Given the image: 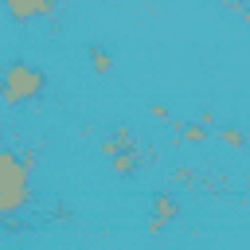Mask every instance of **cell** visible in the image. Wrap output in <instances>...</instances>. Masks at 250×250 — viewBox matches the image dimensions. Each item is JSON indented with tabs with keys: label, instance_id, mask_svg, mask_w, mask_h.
<instances>
[{
	"label": "cell",
	"instance_id": "277c9868",
	"mask_svg": "<svg viewBox=\"0 0 250 250\" xmlns=\"http://www.w3.org/2000/svg\"><path fill=\"white\" fill-rule=\"evenodd\" d=\"M180 211H184V207H180V199H176L172 191H156V195H152V230H160L164 223H176Z\"/></svg>",
	"mask_w": 250,
	"mask_h": 250
},
{
	"label": "cell",
	"instance_id": "8992f818",
	"mask_svg": "<svg viewBox=\"0 0 250 250\" xmlns=\"http://www.w3.org/2000/svg\"><path fill=\"white\" fill-rule=\"evenodd\" d=\"M90 66H94L98 74H109V70H113V55H109L105 47H90Z\"/></svg>",
	"mask_w": 250,
	"mask_h": 250
},
{
	"label": "cell",
	"instance_id": "7a4b0ae2",
	"mask_svg": "<svg viewBox=\"0 0 250 250\" xmlns=\"http://www.w3.org/2000/svg\"><path fill=\"white\" fill-rule=\"evenodd\" d=\"M47 94V74L35 66V62H23V59H12L4 66V102L8 105H20V102H35Z\"/></svg>",
	"mask_w": 250,
	"mask_h": 250
},
{
	"label": "cell",
	"instance_id": "52a82bcc",
	"mask_svg": "<svg viewBox=\"0 0 250 250\" xmlns=\"http://www.w3.org/2000/svg\"><path fill=\"white\" fill-rule=\"evenodd\" d=\"M219 137H223L230 148H242V145H246V133H242V129H230V125H219Z\"/></svg>",
	"mask_w": 250,
	"mask_h": 250
},
{
	"label": "cell",
	"instance_id": "9c48e42d",
	"mask_svg": "<svg viewBox=\"0 0 250 250\" xmlns=\"http://www.w3.org/2000/svg\"><path fill=\"white\" fill-rule=\"evenodd\" d=\"M152 117H160V121H168V105H164V102H152Z\"/></svg>",
	"mask_w": 250,
	"mask_h": 250
},
{
	"label": "cell",
	"instance_id": "6da1fadb",
	"mask_svg": "<svg viewBox=\"0 0 250 250\" xmlns=\"http://www.w3.org/2000/svg\"><path fill=\"white\" fill-rule=\"evenodd\" d=\"M23 207H31V168L12 148L0 152V215L12 219Z\"/></svg>",
	"mask_w": 250,
	"mask_h": 250
},
{
	"label": "cell",
	"instance_id": "3957f363",
	"mask_svg": "<svg viewBox=\"0 0 250 250\" xmlns=\"http://www.w3.org/2000/svg\"><path fill=\"white\" fill-rule=\"evenodd\" d=\"M4 8L16 23H35V20H55L59 16V0H4Z\"/></svg>",
	"mask_w": 250,
	"mask_h": 250
},
{
	"label": "cell",
	"instance_id": "ba28073f",
	"mask_svg": "<svg viewBox=\"0 0 250 250\" xmlns=\"http://www.w3.org/2000/svg\"><path fill=\"white\" fill-rule=\"evenodd\" d=\"M172 180H176V184H188V188H191V184H195L199 176H195L191 168H176V176H172Z\"/></svg>",
	"mask_w": 250,
	"mask_h": 250
},
{
	"label": "cell",
	"instance_id": "5b68a950",
	"mask_svg": "<svg viewBox=\"0 0 250 250\" xmlns=\"http://www.w3.org/2000/svg\"><path fill=\"white\" fill-rule=\"evenodd\" d=\"M168 125H172V133H176L180 141H203V137H207V125H203V121H199V125H195V121H168Z\"/></svg>",
	"mask_w": 250,
	"mask_h": 250
}]
</instances>
